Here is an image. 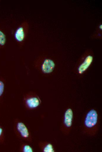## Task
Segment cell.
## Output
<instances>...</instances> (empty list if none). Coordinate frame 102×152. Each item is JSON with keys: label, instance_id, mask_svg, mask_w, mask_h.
<instances>
[{"label": "cell", "instance_id": "6da1fadb", "mask_svg": "<svg viewBox=\"0 0 102 152\" xmlns=\"http://www.w3.org/2000/svg\"><path fill=\"white\" fill-rule=\"evenodd\" d=\"M93 59V54L89 51L85 53L78 63L74 69L75 73L81 76L85 73L90 67Z\"/></svg>", "mask_w": 102, "mask_h": 152}, {"label": "cell", "instance_id": "7a4b0ae2", "mask_svg": "<svg viewBox=\"0 0 102 152\" xmlns=\"http://www.w3.org/2000/svg\"><path fill=\"white\" fill-rule=\"evenodd\" d=\"M35 67L41 73L49 75L54 71L55 67L54 61L49 58H42L37 62Z\"/></svg>", "mask_w": 102, "mask_h": 152}, {"label": "cell", "instance_id": "3957f363", "mask_svg": "<svg viewBox=\"0 0 102 152\" xmlns=\"http://www.w3.org/2000/svg\"><path fill=\"white\" fill-rule=\"evenodd\" d=\"M23 102L25 107L29 110L36 108L40 103V101L39 97L30 92L25 95L23 98Z\"/></svg>", "mask_w": 102, "mask_h": 152}, {"label": "cell", "instance_id": "277c9868", "mask_svg": "<svg viewBox=\"0 0 102 152\" xmlns=\"http://www.w3.org/2000/svg\"><path fill=\"white\" fill-rule=\"evenodd\" d=\"M15 130L18 136L24 140L29 142L30 141L29 132L24 123L19 121L16 122Z\"/></svg>", "mask_w": 102, "mask_h": 152}, {"label": "cell", "instance_id": "5b68a950", "mask_svg": "<svg viewBox=\"0 0 102 152\" xmlns=\"http://www.w3.org/2000/svg\"><path fill=\"white\" fill-rule=\"evenodd\" d=\"M98 119V114L94 109L91 110L87 113L85 118V124L89 128L94 126L96 123Z\"/></svg>", "mask_w": 102, "mask_h": 152}, {"label": "cell", "instance_id": "8992f818", "mask_svg": "<svg viewBox=\"0 0 102 152\" xmlns=\"http://www.w3.org/2000/svg\"><path fill=\"white\" fill-rule=\"evenodd\" d=\"M27 25H21L17 29L15 33V38L19 43H22L25 38L27 30Z\"/></svg>", "mask_w": 102, "mask_h": 152}, {"label": "cell", "instance_id": "52a82bcc", "mask_svg": "<svg viewBox=\"0 0 102 152\" xmlns=\"http://www.w3.org/2000/svg\"><path fill=\"white\" fill-rule=\"evenodd\" d=\"M73 112L71 108L67 110L64 115V123L67 127L71 126L73 118Z\"/></svg>", "mask_w": 102, "mask_h": 152}, {"label": "cell", "instance_id": "ba28073f", "mask_svg": "<svg viewBox=\"0 0 102 152\" xmlns=\"http://www.w3.org/2000/svg\"><path fill=\"white\" fill-rule=\"evenodd\" d=\"M21 151L23 152H33V150L32 147L29 145L24 144H22L20 147Z\"/></svg>", "mask_w": 102, "mask_h": 152}, {"label": "cell", "instance_id": "9c48e42d", "mask_svg": "<svg viewBox=\"0 0 102 152\" xmlns=\"http://www.w3.org/2000/svg\"><path fill=\"white\" fill-rule=\"evenodd\" d=\"M6 35L4 33L0 30V47L4 46L6 43Z\"/></svg>", "mask_w": 102, "mask_h": 152}, {"label": "cell", "instance_id": "30bf717a", "mask_svg": "<svg viewBox=\"0 0 102 152\" xmlns=\"http://www.w3.org/2000/svg\"><path fill=\"white\" fill-rule=\"evenodd\" d=\"M43 151L45 152H54V150L52 144L48 143L45 146L43 149Z\"/></svg>", "mask_w": 102, "mask_h": 152}, {"label": "cell", "instance_id": "8fae6325", "mask_svg": "<svg viewBox=\"0 0 102 152\" xmlns=\"http://www.w3.org/2000/svg\"><path fill=\"white\" fill-rule=\"evenodd\" d=\"M4 89V82L0 80V97L3 94Z\"/></svg>", "mask_w": 102, "mask_h": 152}, {"label": "cell", "instance_id": "7c38bea8", "mask_svg": "<svg viewBox=\"0 0 102 152\" xmlns=\"http://www.w3.org/2000/svg\"><path fill=\"white\" fill-rule=\"evenodd\" d=\"M3 131L2 129L0 127V137L1 136L2 134Z\"/></svg>", "mask_w": 102, "mask_h": 152}]
</instances>
